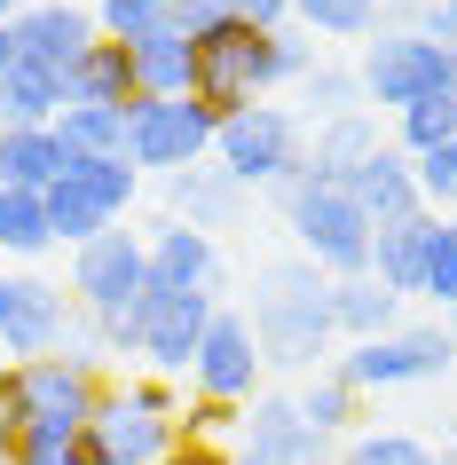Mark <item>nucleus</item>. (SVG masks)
I'll return each instance as SVG.
<instances>
[{
  "mask_svg": "<svg viewBox=\"0 0 457 465\" xmlns=\"http://www.w3.org/2000/svg\"><path fill=\"white\" fill-rule=\"evenodd\" d=\"M355 79H363V103L371 111H394L402 119L410 103H426V95H457V55L442 40H426V32H371Z\"/></svg>",
  "mask_w": 457,
  "mask_h": 465,
  "instance_id": "423d86ee",
  "label": "nucleus"
},
{
  "mask_svg": "<svg viewBox=\"0 0 457 465\" xmlns=\"http://www.w3.org/2000/svg\"><path fill=\"white\" fill-rule=\"evenodd\" d=\"M433 465H457V458H433Z\"/></svg>",
  "mask_w": 457,
  "mask_h": 465,
  "instance_id": "de8ad7c7",
  "label": "nucleus"
},
{
  "mask_svg": "<svg viewBox=\"0 0 457 465\" xmlns=\"http://www.w3.org/2000/svg\"><path fill=\"white\" fill-rule=\"evenodd\" d=\"M55 143H64V158H126V111L72 103V111L55 119Z\"/></svg>",
  "mask_w": 457,
  "mask_h": 465,
  "instance_id": "cd10ccee",
  "label": "nucleus"
},
{
  "mask_svg": "<svg viewBox=\"0 0 457 465\" xmlns=\"http://www.w3.org/2000/svg\"><path fill=\"white\" fill-rule=\"evenodd\" d=\"M300 111L323 126V119H347V111H371V103H363V79L347 72V64H315V72L300 79Z\"/></svg>",
  "mask_w": 457,
  "mask_h": 465,
  "instance_id": "473e14b6",
  "label": "nucleus"
},
{
  "mask_svg": "<svg viewBox=\"0 0 457 465\" xmlns=\"http://www.w3.org/2000/svg\"><path fill=\"white\" fill-rule=\"evenodd\" d=\"M190 48H197V103H205L214 119L244 111V103H268L276 87H300V79L315 72V40L300 25L244 32L237 16H221L205 40H190Z\"/></svg>",
  "mask_w": 457,
  "mask_h": 465,
  "instance_id": "f257e3e1",
  "label": "nucleus"
},
{
  "mask_svg": "<svg viewBox=\"0 0 457 465\" xmlns=\"http://www.w3.org/2000/svg\"><path fill=\"white\" fill-rule=\"evenodd\" d=\"M221 119L205 111L197 95H174V103H126V166L134 173H190L205 166Z\"/></svg>",
  "mask_w": 457,
  "mask_h": 465,
  "instance_id": "1a4fd4ad",
  "label": "nucleus"
},
{
  "mask_svg": "<svg viewBox=\"0 0 457 465\" xmlns=\"http://www.w3.org/2000/svg\"><path fill=\"white\" fill-rule=\"evenodd\" d=\"M426 40H442L457 55V0H426Z\"/></svg>",
  "mask_w": 457,
  "mask_h": 465,
  "instance_id": "ea45409f",
  "label": "nucleus"
},
{
  "mask_svg": "<svg viewBox=\"0 0 457 465\" xmlns=\"http://www.w3.org/2000/svg\"><path fill=\"white\" fill-rule=\"evenodd\" d=\"M442 143H457V95H426V103H410L402 119H394V150L402 158H426Z\"/></svg>",
  "mask_w": 457,
  "mask_h": 465,
  "instance_id": "2f4dec72",
  "label": "nucleus"
},
{
  "mask_svg": "<svg viewBox=\"0 0 457 465\" xmlns=\"http://www.w3.org/2000/svg\"><path fill=\"white\" fill-rule=\"evenodd\" d=\"M166 205H174V221H190V229H229L237 221V205H244V190L229 182L221 166H190V173H174L166 182Z\"/></svg>",
  "mask_w": 457,
  "mask_h": 465,
  "instance_id": "b1692460",
  "label": "nucleus"
},
{
  "mask_svg": "<svg viewBox=\"0 0 457 465\" xmlns=\"http://www.w3.org/2000/svg\"><path fill=\"white\" fill-rule=\"evenodd\" d=\"M150 284L158 292H205L221 300V284H229V269H221V245L205 237V229H190V221H158L150 229Z\"/></svg>",
  "mask_w": 457,
  "mask_h": 465,
  "instance_id": "dca6fc26",
  "label": "nucleus"
},
{
  "mask_svg": "<svg viewBox=\"0 0 457 465\" xmlns=\"http://www.w3.org/2000/svg\"><path fill=\"white\" fill-rule=\"evenodd\" d=\"M72 103L126 111V103H134V55H126L119 40H95V48L72 64V79H64V111H72Z\"/></svg>",
  "mask_w": 457,
  "mask_h": 465,
  "instance_id": "4be33fe9",
  "label": "nucleus"
},
{
  "mask_svg": "<svg viewBox=\"0 0 457 465\" xmlns=\"http://www.w3.org/2000/svg\"><path fill=\"white\" fill-rule=\"evenodd\" d=\"M442 331H450V340H457V308H442Z\"/></svg>",
  "mask_w": 457,
  "mask_h": 465,
  "instance_id": "c03bdc74",
  "label": "nucleus"
},
{
  "mask_svg": "<svg viewBox=\"0 0 457 465\" xmlns=\"http://www.w3.org/2000/svg\"><path fill=\"white\" fill-rule=\"evenodd\" d=\"M276 197H284L292 237H300V261H315L323 276H371V221H363V205L347 197V182L300 166Z\"/></svg>",
  "mask_w": 457,
  "mask_h": 465,
  "instance_id": "7ed1b4c3",
  "label": "nucleus"
},
{
  "mask_svg": "<svg viewBox=\"0 0 457 465\" xmlns=\"http://www.w3.org/2000/svg\"><path fill=\"white\" fill-rule=\"evenodd\" d=\"M64 119V79L40 72V64H16L0 79V134L8 126H55Z\"/></svg>",
  "mask_w": 457,
  "mask_h": 465,
  "instance_id": "393cba45",
  "label": "nucleus"
},
{
  "mask_svg": "<svg viewBox=\"0 0 457 465\" xmlns=\"http://www.w3.org/2000/svg\"><path fill=\"white\" fill-rule=\"evenodd\" d=\"M418 300H433V308H457V221L442 213L426 237V276H418Z\"/></svg>",
  "mask_w": 457,
  "mask_h": 465,
  "instance_id": "72a5a7b5",
  "label": "nucleus"
},
{
  "mask_svg": "<svg viewBox=\"0 0 457 465\" xmlns=\"http://www.w3.org/2000/svg\"><path fill=\"white\" fill-rule=\"evenodd\" d=\"M134 55V103H174V95H197V48H190V32L166 25L158 40H143V48H126Z\"/></svg>",
  "mask_w": 457,
  "mask_h": 465,
  "instance_id": "6ab92c4d",
  "label": "nucleus"
},
{
  "mask_svg": "<svg viewBox=\"0 0 457 465\" xmlns=\"http://www.w3.org/2000/svg\"><path fill=\"white\" fill-rule=\"evenodd\" d=\"M237 418H244V411H229V402H205V394H190L174 426H182V441H214L221 426H237Z\"/></svg>",
  "mask_w": 457,
  "mask_h": 465,
  "instance_id": "e433bc0d",
  "label": "nucleus"
},
{
  "mask_svg": "<svg viewBox=\"0 0 457 465\" xmlns=\"http://www.w3.org/2000/svg\"><path fill=\"white\" fill-rule=\"evenodd\" d=\"M457 363V340L442 323H394L379 340H355L347 355H332V371L347 379L355 394H386V387H426Z\"/></svg>",
  "mask_w": 457,
  "mask_h": 465,
  "instance_id": "6e6552de",
  "label": "nucleus"
},
{
  "mask_svg": "<svg viewBox=\"0 0 457 465\" xmlns=\"http://www.w3.org/2000/svg\"><path fill=\"white\" fill-rule=\"evenodd\" d=\"M143 292H150V237H134L126 221L103 229V237H87V245L72 252V308L87 323H111Z\"/></svg>",
  "mask_w": 457,
  "mask_h": 465,
  "instance_id": "9d476101",
  "label": "nucleus"
},
{
  "mask_svg": "<svg viewBox=\"0 0 457 465\" xmlns=\"http://www.w3.org/2000/svg\"><path fill=\"white\" fill-rule=\"evenodd\" d=\"M174 441H182L174 418H150L126 387H103V402H95V418H87L79 450H87V465H166Z\"/></svg>",
  "mask_w": 457,
  "mask_h": 465,
  "instance_id": "ddd939ff",
  "label": "nucleus"
},
{
  "mask_svg": "<svg viewBox=\"0 0 457 465\" xmlns=\"http://www.w3.org/2000/svg\"><path fill=\"white\" fill-rule=\"evenodd\" d=\"M8 72H16V32L0 25V79H8Z\"/></svg>",
  "mask_w": 457,
  "mask_h": 465,
  "instance_id": "79ce46f5",
  "label": "nucleus"
},
{
  "mask_svg": "<svg viewBox=\"0 0 457 465\" xmlns=\"http://www.w3.org/2000/svg\"><path fill=\"white\" fill-rule=\"evenodd\" d=\"M237 465H268V458H237Z\"/></svg>",
  "mask_w": 457,
  "mask_h": 465,
  "instance_id": "49530a36",
  "label": "nucleus"
},
{
  "mask_svg": "<svg viewBox=\"0 0 457 465\" xmlns=\"http://www.w3.org/2000/svg\"><path fill=\"white\" fill-rule=\"evenodd\" d=\"M166 465H237V458H229L221 441H174V450H166Z\"/></svg>",
  "mask_w": 457,
  "mask_h": 465,
  "instance_id": "a19ab883",
  "label": "nucleus"
},
{
  "mask_svg": "<svg viewBox=\"0 0 457 465\" xmlns=\"http://www.w3.org/2000/svg\"><path fill=\"white\" fill-rule=\"evenodd\" d=\"M48 245H55L48 197H40V190H8V182H0V261H40Z\"/></svg>",
  "mask_w": 457,
  "mask_h": 465,
  "instance_id": "bb28decb",
  "label": "nucleus"
},
{
  "mask_svg": "<svg viewBox=\"0 0 457 465\" xmlns=\"http://www.w3.org/2000/svg\"><path fill=\"white\" fill-rule=\"evenodd\" d=\"M214 158L237 190H284L292 173L308 166V134H300V119H292L284 103H244V111L221 119Z\"/></svg>",
  "mask_w": 457,
  "mask_h": 465,
  "instance_id": "39448f33",
  "label": "nucleus"
},
{
  "mask_svg": "<svg viewBox=\"0 0 457 465\" xmlns=\"http://www.w3.org/2000/svg\"><path fill=\"white\" fill-rule=\"evenodd\" d=\"M261 340H253V323L237 316V308H214V323H205V340H197L190 355V387L205 394V402H229V411H244L253 394H261Z\"/></svg>",
  "mask_w": 457,
  "mask_h": 465,
  "instance_id": "f8f14e48",
  "label": "nucleus"
},
{
  "mask_svg": "<svg viewBox=\"0 0 457 465\" xmlns=\"http://www.w3.org/2000/svg\"><path fill=\"white\" fill-rule=\"evenodd\" d=\"M332 465H433V450L418 434H394V426H386V434H355Z\"/></svg>",
  "mask_w": 457,
  "mask_h": 465,
  "instance_id": "f704fd0d",
  "label": "nucleus"
},
{
  "mask_svg": "<svg viewBox=\"0 0 457 465\" xmlns=\"http://www.w3.org/2000/svg\"><path fill=\"white\" fill-rule=\"evenodd\" d=\"M371 150H379V119H371V111H347V119H323V126H315L308 166H315V173H332V182H347V173H355Z\"/></svg>",
  "mask_w": 457,
  "mask_h": 465,
  "instance_id": "a878e982",
  "label": "nucleus"
},
{
  "mask_svg": "<svg viewBox=\"0 0 457 465\" xmlns=\"http://www.w3.org/2000/svg\"><path fill=\"white\" fill-rule=\"evenodd\" d=\"M95 363H72V355H32V363H0V411L16 434H87V418L103 402Z\"/></svg>",
  "mask_w": 457,
  "mask_h": 465,
  "instance_id": "20e7f679",
  "label": "nucleus"
},
{
  "mask_svg": "<svg viewBox=\"0 0 457 465\" xmlns=\"http://www.w3.org/2000/svg\"><path fill=\"white\" fill-rule=\"evenodd\" d=\"M410 173H418V197H426V213H450V205H457V143L426 150V158H410Z\"/></svg>",
  "mask_w": 457,
  "mask_h": 465,
  "instance_id": "c9c22d12",
  "label": "nucleus"
},
{
  "mask_svg": "<svg viewBox=\"0 0 457 465\" xmlns=\"http://www.w3.org/2000/svg\"><path fill=\"white\" fill-rule=\"evenodd\" d=\"M126 394H134L150 418H182V394H174L166 379H126Z\"/></svg>",
  "mask_w": 457,
  "mask_h": 465,
  "instance_id": "58836bf2",
  "label": "nucleus"
},
{
  "mask_svg": "<svg viewBox=\"0 0 457 465\" xmlns=\"http://www.w3.org/2000/svg\"><path fill=\"white\" fill-rule=\"evenodd\" d=\"M79 323H87V316L72 308V292H64V284H48V276H32V269L0 276V355H8V363L64 355Z\"/></svg>",
  "mask_w": 457,
  "mask_h": 465,
  "instance_id": "9b49d317",
  "label": "nucleus"
},
{
  "mask_svg": "<svg viewBox=\"0 0 457 465\" xmlns=\"http://www.w3.org/2000/svg\"><path fill=\"white\" fill-rule=\"evenodd\" d=\"M64 173H72V158L55 143V126H8V134H0V182H8V190H40L48 197Z\"/></svg>",
  "mask_w": 457,
  "mask_h": 465,
  "instance_id": "412c9836",
  "label": "nucleus"
},
{
  "mask_svg": "<svg viewBox=\"0 0 457 465\" xmlns=\"http://www.w3.org/2000/svg\"><path fill=\"white\" fill-rule=\"evenodd\" d=\"M433 221H442V213H410V221H394V229H371V276H379L394 300H410V292H418V276H426Z\"/></svg>",
  "mask_w": 457,
  "mask_h": 465,
  "instance_id": "aec40b11",
  "label": "nucleus"
},
{
  "mask_svg": "<svg viewBox=\"0 0 457 465\" xmlns=\"http://www.w3.org/2000/svg\"><path fill=\"white\" fill-rule=\"evenodd\" d=\"M237 25L244 32H284L292 25V0H237Z\"/></svg>",
  "mask_w": 457,
  "mask_h": 465,
  "instance_id": "4c0bfd02",
  "label": "nucleus"
},
{
  "mask_svg": "<svg viewBox=\"0 0 457 465\" xmlns=\"http://www.w3.org/2000/svg\"><path fill=\"white\" fill-rule=\"evenodd\" d=\"M8 32H16V64H40V72H55V79H72V64L103 40L95 8H79V0H32Z\"/></svg>",
  "mask_w": 457,
  "mask_h": 465,
  "instance_id": "4468645a",
  "label": "nucleus"
},
{
  "mask_svg": "<svg viewBox=\"0 0 457 465\" xmlns=\"http://www.w3.org/2000/svg\"><path fill=\"white\" fill-rule=\"evenodd\" d=\"M253 340H261L268 371H315L332 355V276L315 261H268L253 284Z\"/></svg>",
  "mask_w": 457,
  "mask_h": 465,
  "instance_id": "f03ea898",
  "label": "nucleus"
},
{
  "mask_svg": "<svg viewBox=\"0 0 457 465\" xmlns=\"http://www.w3.org/2000/svg\"><path fill=\"white\" fill-rule=\"evenodd\" d=\"M174 25V0H95V32L119 40V48H143Z\"/></svg>",
  "mask_w": 457,
  "mask_h": 465,
  "instance_id": "7c9ffc66",
  "label": "nucleus"
},
{
  "mask_svg": "<svg viewBox=\"0 0 457 465\" xmlns=\"http://www.w3.org/2000/svg\"><path fill=\"white\" fill-rule=\"evenodd\" d=\"M134 197H143V173L126 166V158H72V173L48 190V229L55 245H87L103 229H119L134 213Z\"/></svg>",
  "mask_w": 457,
  "mask_h": 465,
  "instance_id": "0eeeda50",
  "label": "nucleus"
},
{
  "mask_svg": "<svg viewBox=\"0 0 457 465\" xmlns=\"http://www.w3.org/2000/svg\"><path fill=\"white\" fill-rule=\"evenodd\" d=\"M347 197L363 205V221H371V229H394V221L426 213V197H418V173H410V158H402L394 143H379L355 173H347Z\"/></svg>",
  "mask_w": 457,
  "mask_h": 465,
  "instance_id": "a211bd4d",
  "label": "nucleus"
},
{
  "mask_svg": "<svg viewBox=\"0 0 457 465\" xmlns=\"http://www.w3.org/2000/svg\"><path fill=\"white\" fill-rule=\"evenodd\" d=\"M214 308L221 300H205V292H158V284H150L143 292V363L150 371H190Z\"/></svg>",
  "mask_w": 457,
  "mask_h": 465,
  "instance_id": "f3484780",
  "label": "nucleus"
},
{
  "mask_svg": "<svg viewBox=\"0 0 457 465\" xmlns=\"http://www.w3.org/2000/svg\"><path fill=\"white\" fill-rule=\"evenodd\" d=\"M205 8H229V16H237V0H205Z\"/></svg>",
  "mask_w": 457,
  "mask_h": 465,
  "instance_id": "a18cd8bd",
  "label": "nucleus"
},
{
  "mask_svg": "<svg viewBox=\"0 0 457 465\" xmlns=\"http://www.w3.org/2000/svg\"><path fill=\"white\" fill-rule=\"evenodd\" d=\"M292 402H300V418H308L315 434L332 441V434H347V426H355V411H363V394L347 387V379H339V371H315L308 387L292 394Z\"/></svg>",
  "mask_w": 457,
  "mask_h": 465,
  "instance_id": "c756f323",
  "label": "nucleus"
},
{
  "mask_svg": "<svg viewBox=\"0 0 457 465\" xmlns=\"http://www.w3.org/2000/svg\"><path fill=\"white\" fill-rule=\"evenodd\" d=\"M244 450L237 458H268V465H332V441L315 434L308 418H300V402L292 394H253L237 418Z\"/></svg>",
  "mask_w": 457,
  "mask_h": 465,
  "instance_id": "2eb2a0df",
  "label": "nucleus"
},
{
  "mask_svg": "<svg viewBox=\"0 0 457 465\" xmlns=\"http://www.w3.org/2000/svg\"><path fill=\"white\" fill-rule=\"evenodd\" d=\"M32 0H0V25H16V16H25Z\"/></svg>",
  "mask_w": 457,
  "mask_h": 465,
  "instance_id": "37998d69",
  "label": "nucleus"
},
{
  "mask_svg": "<svg viewBox=\"0 0 457 465\" xmlns=\"http://www.w3.org/2000/svg\"><path fill=\"white\" fill-rule=\"evenodd\" d=\"M394 323H402V300L386 292L379 276H332V331L347 347L379 340V331H394Z\"/></svg>",
  "mask_w": 457,
  "mask_h": 465,
  "instance_id": "5701e85b",
  "label": "nucleus"
},
{
  "mask_svg": "<svg viewBox=\"0 0 457 465\" xmlns=\"http://www.w3.org/2000/svg\"><path fill=\"white\" fill-rule=\"evenodd\" d=\"M292 25L308 40H371L379 32V0H292Z\"/></svg>",
  "mask_w": 457,
  "mask_h": 465,
  "instance_id": "c85d7f7f",
  "label": "nucleus"
}]
</instances>
